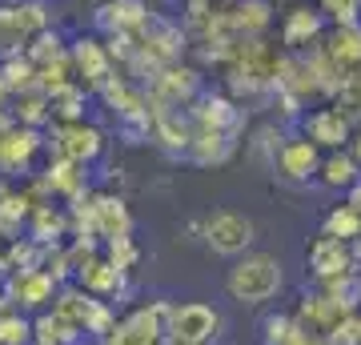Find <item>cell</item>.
<instances>
[{
    "label": "cell",
    "instance_id": "cell-1",
    "mask_svg": "<svg viewBox=\"0 0 361 345\" xmlns=\"http://www.w3.org/2000/svg\"><path fill=\"white\" fill-rule=\"evenodd\" d=\"M225 289L241 305H265L285 289V265L277 253H241L233 257V269L225 273Z\"/></svg>",
    "mask_w": 361,
    "mask_h": 345
},
{
    "label": "cell",
    "instance_id": "cell-2",
    "mask_svg": "<svg viewBox=\"0 0 361 345\" xmlns=\"http://www.w3.org/2000/svg\"><path fill=\"white\" fill-rule=\"evenodd\" d=\"M201 237L213 253L221 257H241L253 249L257 241V225L245 217V213H237V209H217V213H209L201 221Z\"/></svg>",
    "mask_w": 361,
    "mask_h": 345
},
{
    "label": "cell",
    "instance_id": "cell-3",
    "mask_svg": "<svg viewBox=\"0 0 361 345\" xmlns=\"http://www.w3.org/2000/svg\"><path fill=\"white\" fill-rule=\"evenodd\" d=\"M169 313H173V309H169L165 301L133 309L129 317L116 321L113 329L104 333V345H157L169 333Z\"/></svg>",
    "mask_w": 361,
    "mask_h": 345
},
{
    "label": "cell",
    "instance_id": "cell-4",
    "mask_svg": "<svg viewBox=\"0 0 361 345\" xmlns=\"http://www.w3.org/2000/svg\"><path fill=\"white\" fill-rule=\"evenodd\" d=\"M169 337L180 345H209L221 337V313L205 301H185L169 313Z\"/></svg>",
    "mask_w": 361,
    "mask_h": 345
},
{
    "label": "cell",
    "instance_id": "cell-5",
    "mask_svg": "<svg viewBox=\"0 0 361 345\" xmlns=\"http://www.w3.org/2000/svg\"><path fill=\"white\" fill-rule=\"evenodd\" d=\"M305 265H310V273L322 285L357 273V265H353V245L337 241V237H329V233H322V237H313L310 241V249H305Z\"/></svg>",
    "mask_w": 361,
    "mask_h": 345
},
{
    "label": "cell",
    "instance_id": "cell-6",
    "mask_svg": "<svg viewBox=\"0 0 361 345\" xmlns=\"http://www.w3.org/2000/svg\"><path fill=\"white\" fill-rule=\"evenodd\" d=\"M273 173L281 181H293V185H310L322 173V149L310 137H285L281 153L273 157Z\"/></svg>",
    "mask_w": 361,
    "mask_h": 345
},
{
    "label": "cell",
    "instance_id": "cell-7",
    "mask_svg": "<svg viewBox=\"0 0 361 345\" xmlns=\"http://www.w3.org/2000/svg\"><path fill=\"white\" fill-rule=\"evenodd\" d=\"M301 125H305V137H310L317 149H325V153H337V149H345V145L353 141V125H349V116L341 113L337 104L313 109Z\"/></svg>",
    "mask_w": 361,
    "mask_h": 345
},
{
    "label": "cell",
    "instance_id": "cell-8",
    "mask_svg": "<svg viewBox=\"0 0 361 345\" xmlns=\"http://www.w3.org/2000/svg\"><path fill=\"white\" fill-rule=\"evenodd\" d=\"M37 28H44V8H40V4L0 8V56H13L16 44L28 40Z\"/></svg>",
    "mask_w": 361,
    "mask_h": 345
},
{
    "label": "cell",
    "instance_id": "cell-9",
    "mask_svg": "<svg viewBox=\"0 0 361 345\" xmlns=\"http://www.w3.org/2000/svg\"><path fill=\"white\" fill-rule=\"evenodd\" d=\"M325 56L337 64L341 77H345L349 68H361V20L357 25H337L334 37H329V44H325Z\"/></svg>",
    "mask_w": 361,
    "mask_h": 345
},
{
    "label": "cell",
    "instance_id": "cell-10",
    "mask_svg": "<svg viewBox=\"0 0 361 345\" xmlns=\"http://www.w3.org/2000/svg\"><path fill=\"white\" fill-rule=\"evenodd\" d=\"M322 28H325L322 13H313V8H293V13H285V20H281V44L305 49L310 40H322Z\"/></svg>",
    "mask_w": 361,
    "mask_h": 345
},
{
    "label": "cell",
    "instance_id": "cell-11",
    "mask_svg": "<svg viewBox=\"0 0 361 345\" xmlns=\"http://www.w3.org/2000/svg\"><path fill=\"white\" fill-rule=\"evenodd\" d=\"M325 189H349V185H357L361 181V165L357 157L349 153V149H337V153H325L322 157V173H317Z\"/></svg>",
    "mask_w": 361,
    "mask_h": 345
},
{
    "label": "cell",
    "instance_id": "cell-12",
    "mask_svg": "<svg viewBox=\"0 0 361 345\" xmlns=\"http://www.w3.org/2000/svg\"><path fill=\"white\" fill-rule=\"evenodd\" d=\"M8 297H16L20 305H44L52 297V277L44 269H20V277L13 282Z\"/></svg>",
    "mask_w": 361,
    "mask_h": 345
},
{
    "label": "cell",
    "instance_id": "cell-13",
    "mask_svg": "<svg viewBox=\"0 0 361 345\" xmlns=\"http://www.w3.org/2000/svg\"><path fill=\"white\" fill-rule=\"evenodd\" d=\"M92 217L101 221V229L109 241H116V237H129L133 229V217H129V209H125V201L121 197H101V201L92 205Z\"/></svg>",
    "mask_w": 361,
    "mask_h": 345
},
{
    "label": "cell",
    "instance_id": "cell-14",
    "mask_svg": "<svg viewBox=\"0 0 361 345\" xmlns=\"http://www.w3.org/2000/svg\"><path fill=\"white\" fill-rule=\"evenodd\" d=\"M61 153L68 161H89V157L101 153V133L97 128H85V125L61 128Z\"/></svg>",
    "mask_w": 361,
    "mask_h": 345
},
{
    "label": "cell",
    "instance_id": "cell-15",
    "mask_svg": "<svg viewBox=\"0 0 361 345\" xmlns=\"http://www.w3.org/2000/svg\"><path fill=\"white\" fill-rule=\"evenodd\" d=\"M322 233H329V237H337V241L357 245L361 241V213L349 209V205H334V209L325 213V221H322Z\"/></svg>",
    "mask_w": 361,
    "mask_h": 345
},
{
    "label": "cell",
    "instance_id": "cell-16",
    "mask_svg": "<svg viewBox=\"0 0 361 345\" xmlns=\"http://www.w3.org/2000/svg\"><path fill=\"white\" fill-rule=\"evenodd\" d=\"M77 64L92 85H109V80H113L109 77V56H104V49L97 40H80L77 44Z\"/></svg>",
    "mask_w": 361,
    "mask_h": 345
},
{
    "label": "cell",
    "instance_id": "cell-17",
    "mask_svg": "<svg viewBox=\"0 0 361 345\" xmlns=\"http://www.w3.org/2000/svg\"><path fill=\"white\" fill-rule=\"evenodd\" d=\"M233 25L241 28V32H261V28L273 20V13H269V0H241L237 8H233V16H229Z\"/></svg>",
    "mask_w": 361,
    "mask_h": 345
},
{
    "label": "cell",
    "instance_id": "cell-18",
    "mask_svg": "<svg viewBox=\"0 0 361 345\" xmlns=\"http://www.w3.org/2000/svg\"><path fill=\"white\" fill-rule=\"evenodd\" d=\"M161 89H165L173 101H185V97H193V92H197V73H193V68H165Z\"/></svg>",
    "mask_w": 361,
    "mask_h": 345
},
{
    "label": "cell",
    "instance_id": "cell-19",
    "mask_svg": "<svg viewBox=\"0 0 361 345\" xmlns=\"http://www.w3.org/2000/svg\"><path fill=\"white\" fill-rule=\"evenodd\" d=\"M322 16H329L334 25H357L361 0H322Z\"/></svg>",
    "mask_w": 361,
    "mask_h": 345
},
{
    "label": "cell",
    "instance_id": "cell-20",
    "mask_svg": "<svg viewBox=\"0 0 361 345\" xmlns=\"http://www.w3.org/2000/svg\"><path fill=\"white\" fill-rule=\"evenodd\" d=\"M28 333H32V325H28L25 317H0V345H25Z\"/></svg>",
    "mask_w": 361,
    "mask_h": 345
},
{
    "label": "cell",
    "instance_id": "cell-21",
    "mask_svg": "<svg viewBox=\"0 0 361 345\" xmlns=\"http://www.w3.org/2000/svg\"><path fill=\"white\" fill-rule=\"evenodd\" d=\"M109 257H113V265L125 273V269L137 261V245H133L129 237H116V241H109Z\"/></svg>",
    "mask_w": 361,
    "mask_h": 345
},
{
    "label": "cell",
    "instance_id": "cell-22",
    "mask_svg": "<svg viewBox=\"0 0 361 345\" xmlns=\"http://www.w3.org/2000/svg\"><path fill=\"white\" fill-rule=\"evenodd\" d=\"M345 205H349V209H357V213H361V181H357V185H349V189H345Z\"/></svg>",
    "mask_w": 361,
    "mask_h": 345
},
{
    "label": "cell",
    "instance_id": "cell-23",
    "mask_svg": "<svg viewBox=\"0 0 361 345\" xmlns=\"http://www.w3.org/2000/svg\"><path fill=\"white\" fill-rule=\"evenodd\" d=\"M349 153L357 157V165H361V128H353V141H349Z\"/></svg>",
    "mask_w": 361,
    "mask_h": 345
},
{
    "label": "cell",
    "instance_id": "cell-24",
    "mask_svg": "<svg viewBox=\"0 0 361 345\" xmlns=\"http://www.w3.org/2000/svg\"><path fill=\"white\" fill-rule=\"evenodd\" d=\"M157 345H180V341H177V337H161Z\"/></svg>",
    "mask_w": 361,
    "mask_h": 345
}]
</instances>
